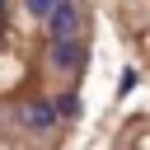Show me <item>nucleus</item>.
Returning a JSON list of instances; mask_svg holds the SVG:
<instances>
[{
	"label": "nucleus",
	"instance_id": "obj_1",
	"mask_svg": "<svg viewBox=\"0 0 150 150\" xmlns=\"http://www.w3.org/2000/svg\"><path fill=\"white\" fill-rule=\"evenodd\" d=\"M122 14H127V33H131V42L150 56V0H122Z\"/></svg>",
	"mask_w": 150,
	"mask_h": 150
}]
</instances>
